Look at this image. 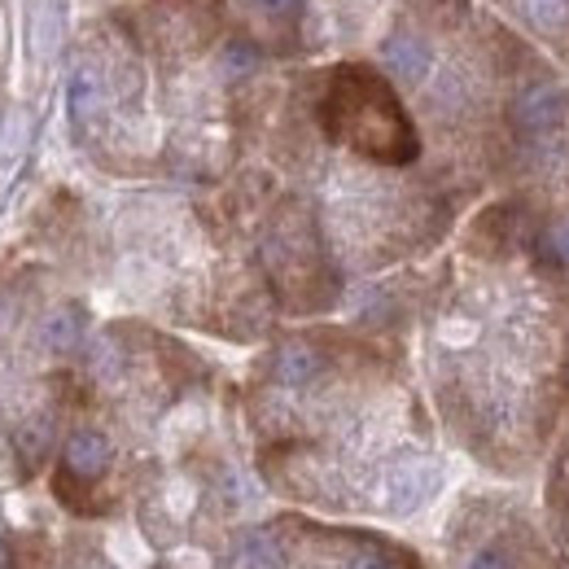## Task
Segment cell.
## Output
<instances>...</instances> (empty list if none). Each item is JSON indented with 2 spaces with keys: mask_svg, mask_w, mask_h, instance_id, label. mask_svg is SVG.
<instances>
[{
  "mask_svg": "<svg viewBox=\"0 0 569 569\" xmlns=\"http://www.w3.org/2000/svg\"><path fill=\"white\" fill-rule=\"evenodd\" d=\"M58 512L114 526L176 569H232L259 521L241 386L137 316L92 329L71 421L49 469Z\"/></svg>",
  "mask_w": 569,
  "mask_h": 569,
  "instance_id": "cell-1",
  "label": "cell"
},
{
  "mask_svg": "<svg viewBox=\"0 0 569 569\" xmlns=\"http://www.w3.org/2000/svg\"><path fill=\"white\" fill-rule=\"evenodd\" d=\"M543 487H539V512H543V526H548V539L557 543L561 561L569 566V417L552 451H548V465H543Z\"/></svg>",
  "mask_w": 569,
  "mask_h": 569,
  "instance_id": "cell-10",
  "label": "cell"
},
{
  "mask_svg": "<svg viewBox=\"0 0 569 569\" xmlns=\"http://www.w3.org/2000/svg\"><path fill=\"white\" fill-rule=\"evenodd\" d=\"M88 342L83 281L53 250L0 259V491L53 469Z\"/></svg>",
  "mask_w": 569,
  "mask_h": 569,
  "instance_id": "cell-6",
  "label": "cell"
},
{
  "mask_svg": "<svg viewBox=\"0 0 569 569\" xmlns=\"http://www.w3.org/2000/svg\"><path fill=\"white\" fill-rule=\"evenodd\" d=\"M44 232L79 281H101L137 320L241 347L268 342L281 325L250 219L228 180L132 184L101 211L58 198Z\"/></svg>",
  "mask_w": 569,
  "mask_h": 569,
  "instance_id": "cell-5",
  "label": "cell"
},
{
  "mask_svg": "<svg viewBox=\"0 0 569 569\" xmlns=\"http://www.w3.org/2000/svg\"><path fill=\"white\" fill-rule=\"evenodd\" d=\"M232 569H429V557L381 526L284 508L246 530Z\"/></svg>",
  "mask_w": 569,
  "mask_h": 569,
  "instance_id": "cell-7",
  "label": "cell"
},
{
  "mask_svg": "<svg viewBox=\"0 0 569 569\" xmlns=\"http://www.w3.org/2000/svg\"><path fill=\"white\" fill-rule=\"evenodd\" d=\"M442 438L499 482H530L569 417V263L517 198L465 219L412 284L408 333Z\"/></svg>",
  "mask_w": 569,
  "mask_h": 569,
  "instance_id": "cell-2",
  "label": "cell"
},
{
  "mask_svg": "<svg viewBox=\"0 0 569 569\" xmlns=\"http://www.w3.org/2000/svg\"><path fill=\"white\" fill-rule=\"evenodd\" d=\"M284 74L219 0H114L71 40L74 149L128 184H219L259 137Z\"/></svg>",
  "mask_w": 569,
  "mask_h": 569,
  "instance_id": "cell-4",
  "label": "cell"
},
{
  "mask_svg": "<svg viewBox=\"0 0 569 569\" xmlns=\"http://www.w3.org/2000/svg\"><path fill=\"white\" fill-rule=\"evenodd\" d=\"M0 569H13V548H9L4 557H0Z\"/></svg>",
  "mask_w": 569,
  "mask_h": 569,
  "instance_id": "cell-11",
  "label": "cell"
},
{
  "mask_svg": "<svg viewBox=\"0 0 569 569\" xmlns=\"http://www.w3.org/2000/svg\"><path fill=\"white\" fill-rule=\"evenodd\" d=\"M429 569H569L548 539L543 512L512 491H465L447 512Z\"/></svg>",
  "mask_w": 569,
  "mask_h": 569,
  "instance_id": "cell-8",
  "label": "cell"
},
{
  "mask_svg": "<svg viewBox=\"0 0 569 569\" xmlns=\"http://www.w3.org/2000/svg\"><path fill=\"white\" fill-rule=\"evenodd\" d=\"M9 548L13 569H176L141 539L67 512L58 526H31L9 535Z\"/></svg>",
  "mask_w": 569,
  "mask_h": 569,
  "instance_id": "cell-9",
  "label": "cell"
},
{
  "mask_svg": "<svg viewBox=\"0 0 569 569\" xmlns=\"http://www.w3.org/2000/svg\"><path fill=\"white\" fill-rule=\"evenodd\" d=\"M259 487L298 512L403 526L451 482L442 426L399 329H277L241 381Z\"/></svg>",
  "mask_w": 569,
  "mask_h": 569,
  "instance_id": "cell-3",
  "label": "cell"
}]
</instances>
